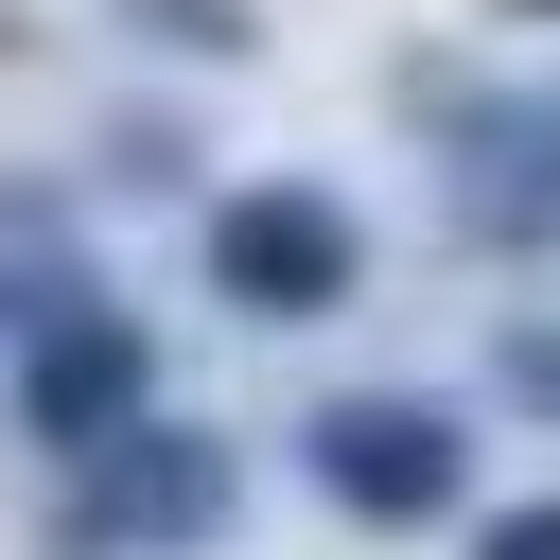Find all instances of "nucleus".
<instances>
[{
	"instance_id": "f257e3e1",
	"label": "nucleus",
	"mask_w": 560,
	"mask_h": 560,
	"mask_svg": "<svg viewBox=\"0 0 560 560\" xmlns=\"http://www.w3.org/2000/svg\"><path fill=\"white\" fill-rule=\"evenodd\" d=\"M228 508H245V455L210 420H122L105 455H70L52 542L70 560H192V542H228Z\"/></svg>"
},
{
	"instance_id": "f03ea898",
	"label": "nucleus",
	"mask_w": 560,
	"mask_h": 560,
	"mask_svg": "<svg viewBox=\"0 0 560 560\" xmlns=\"http://www.w3.org/2000/svg\"><path fill=\"white\" fill-rule=\"evenodd\" d=\"M192 262H210V298H228V315L298 332V315H350L368 228H350V192H315V175H245V192H210Z\"/></svg>"
},
{
	"instance_id": "7ed1b4c3",
	"label": "nucleus",
	"mask_w": 560,
	"mask_h": 560,
	"mask_svg": "<svg viewBox=\"0 0 560 560\" xmlns=\"http://www.w3.org/2000/svg\"><path fill=\"white\" fill-rule=\"evenodd\" d=\"M298 472L350 508V525H455L472 508V420L420 402V385H350L298 420Z\"/></svg>"
},
{
	"instance_id": "20e7f679",
	"label": "nucleus",
	"mask_w": 560,
	"mask_h": 560,
	"mask_svg": "<svg viewBox=\"0 0 560 560\" xmlns=\"http://www.w3.org/2000/svg\"><path fill=\"white\" fill-rule=\"evenodd\" d=\"M122 420H158V332L88 280L70 315H35V332H18V438L70 472V455H105Z\"/></svg>"
},
{
	"instance_id": "39448f33",
	"label": "nucleus",
	"mask_w": 560,
	"mask_h": 560,
	"mask_svg": "<svg viewBox=\"0 0 560 560\" xmlns=\"http://www.w3.org/2000/svg\"><path fill=\"white\" fill-rule=\"evenodd\" d=\"M70 298H88V245H70V192L0 175V332H35V315H70Z\"/></svg>"
},
{
	"instance_id": "423d86ee",
	"label": "nucleus",
	"mask_w": 560,
	"mask_h": 560,
	"mask_svg": "<svg viewBox=\"0 0 560 560\" xmlns=\"http://www.w3.org/2000/svg\"><path fill=\"white\" fill-rule=\"evenodd\" d=\"M122 35H140V52H210V70H228V52H262V18H245V0H122Z\"/></svg>"
},
{
	"instance_id": "0eeeda50",
	"label": "nucleus",
	"mask_w": 560,
	"mask_h": 560,
	"mask_svg": "<svg viewBox=\"0 0 560 560\" xmlns=\"http://www.w3.org/2000/svg\"><path fill=\"white\" fill-rule=\"evenodd\" d=\"M105 175H122V192H192V122H122Z\"/></svg>"
},
{
	"instance_id": "6e6552de",
	"label": "nucleus",
	"mask_w": 560,
	"mask_h": 560,
	"mask_svg": "<svg viewBox=\"0 0 560 560\" xmlns=\"http://www.w3.org/2000/svg\"><path fill=\"white\" fill-rule=\"evenodd\" d=\"M508 385H525V402H560V315H525V332H508Z\"/></svg>"
},
{
	"instance_id": "1a4fd4ad",
	"label": "nucleus",
	"mask_w": 560,
	"mask_h": 560,
	"mask_svg": "<svg viewBox=\"0 0 560 560\" xmlns=\"http://www.w3.org/2000/svg\"><path fill=\"white\" fill-rule=\"evenodd\" d=\"M472 560H560V490H542V508H508V525H490Z\"/></svg>"
},
{
	"instance_id": "9d476101",
	"label": "nucleus",
	"mask_w": 560,
	"mask_h": 560,
	"mask_svg": "<svg viewBox=\"0 0 560 560\" xmlns=\"http://www.w3.org/2000/svg\"><path fill=\"white\" fill-rule=\"evenodd\" d=\"M508 18H560V0H508Z\"/></svg>"
}]
</instances>
